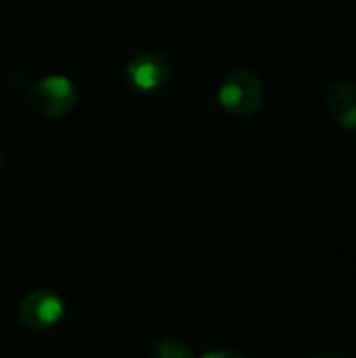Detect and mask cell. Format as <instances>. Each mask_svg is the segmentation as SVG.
Wrapping results in <instances>:
<instances>
[{
	"mask_svg": "<svg viewBox=\"0 0 356 358\" xmlns=\"http://www.w3.org/2000/svg\"><path fill=\"white\" fill-rule=\"evenodd\" d=\"M78 101L76 86L65 76H46L29 86L25 107L42 120H59L67 115Z\"/></svg>",
	"mask_w": 356,
	"mask_h": 358,
	"instance_id": "cell-1",
	"label": "cell"
},
{
	"mask_svg": "<svg viewBox=\"0 0 356 358\" xmlns=\"http://www.w3.org/2000/svg\"><path fill=\"white\" fill-rule=\"evenodd\" d=\"M218 101L233 117H250L262 103V82L256 71L239 67L231 71L218 88Z\"/></svg>",
	"mask_w": 356,
	"mask_h": 358,
	"instance_id": "cell-2",
	"label": "cell"
},
{
	"mask_svg": "<svg viewBox=\"0 0 356 358\" xmlns=\"http://www.w3.org/2000/svg\"><path fill=\"white\" fill-rule=\"evenodd\" d=\"M172 78V63L164 52L147 50L132 57L126 65V80L134 90H159Z\"/></svg>",
	"mask_w": 356,
	"mask_h": 358,
	"instance_id": "cell-3",
	"label": "cell"
},
{
	"mask_svg": "<svg viewBox=\"0 0 356 358\" xmlns=\"http://www.w3.org/2000/svg\"><path fill=\"white\" fill-rule=\"evenodd\" d=\"M63 317V300L50 289H34L19 304V319L27 329L46 331Z\"/></svg>",
	"mask_w": 356,
	"mask_h": 358,
	"instance_id": "cell-4",
	"label": "cell"
},
{
	"mask_svg": "<svg viewBox=\"0 0 356 358\" xmlns=\"http://www.w3.org/2000/svg\"><path fill=\"white\" fill-rule=\"evenodd\" d=\"M327 111L346 130H356V84L340 80L327 88Z\"/></svg>",
	"mask_w": 356,
	"mask_h": 358,
	"instance_id": "cell-5",
	"label": "cell"
},
{
	"mask_svg": "<svg viewBox=\"0 0 356 358\" xmlns=\"http://www.w3.org/2000/svg\"><path fill=\"white\" fill-rule=\"evenodd\" d=\"M151 358H195L193 350L180 340H159L151 348Z\"/></svg>",
	"mask_w": 356,
	"mask_h": 358,
	"instance_id": "cell-6",
	"label": "cell"
},
{
	"mask_svg": "<svg viewBox=\"0 0 356 358\" xmlns=\"http://www.w3.org/2000/svg\"><path fill=\"white\" fill-rule=\"evenodd\" d=\"M201 358H245L241 357L239 352H233V350H214V352H208L206 357Z\"/></svg>",
	"mask_w": 356,
	"mask_h": 358,
	"instance_id": "cell-7",
	"label": "cell"
},
{
	"mask_svg": "<svg viewBox=\"0 0 356 358\" xmlns=\"http://www.w3.org/2000/svg\"><path fill=\"white\" fill-rule=\"evenodd\" d=\"M311 358H346L340 350H334V348H325V350H321V352H317V355H313Z\"/></svg>",
	"mask_w": 356,
	"mask_h": 358,
	"instance_id": "cell-8",
	"label": "cell"
},
{
	"mask_svg": "<svg viewBox=\"0 0 356 358\" xmlns=\"http://www.w3.org/2000/svg\"><path fill=\"white\" fill-rule=\"evenodd\" d=\"M6 168V153H4V149L0 147V172Z\"/></svg>",
	"mask_w": 356,
	"mask_h": 358,
	"instance_id": "cell-9",
	"label": "cell"
}]
</instances>
